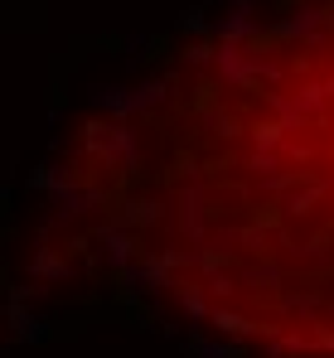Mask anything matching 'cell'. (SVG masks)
I'll list each match as a JSON object with an SVG mask.
<instances>
[{
    "label": "cell",
    "mask_w": 334,
    "mask_h": 358,
    "mask_svg": "<svg viewBox=\"0 0 334 358\" xmlns=\"http://www.w3.org/2000/svg\"><path fill=\"white\" fill-rule=\"evenodd\" d=\"M214 324H218V329H228V334H247V329H252L247 320H237V315H228V310H218V315H214Z\"/></svg>",
    "instance_id": "1"
},
{
    "label": "cell",
    "mask_w": 334,
    "mask_h": 358,
    "mask_svg": "<svg viewBox=\"0 0 334 358\" xmlns=\"http://www.w3.org/2000/svg\"><path fill=\"white\" fill-rule=\"evenodd\" d=\"M179 305H184V310H189L194 320H204V315H209V310H204V300L194 296V291H179Z\"/></svg>",
    "instance_id": "2"
}]
</instances>
